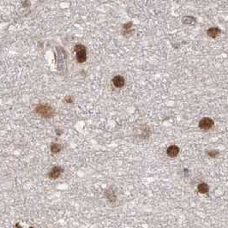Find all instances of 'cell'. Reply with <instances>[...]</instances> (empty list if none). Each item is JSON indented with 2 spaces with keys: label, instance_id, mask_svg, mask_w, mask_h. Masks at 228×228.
<instances>
[{
  "label": "cell",
  "instance_id": "obj_1",
  "mask_svg": "<svg viewBox=\"0 0 228 228\" xmlns=\"http://www.w3.org/2000/svg\"><path fill=\"white\" fill-rule=\"evenodd\" d=\"M34 111H35V113H37L38 115H40L42 118H45V119H51L55 114L54 109L48 104L38 105L35 107Z\"/></svg>",
  "mask_w": 228,
  "mask_h": 228
},
{
  "label": "cell",
  "instance_id": "obj_2",
  "mask_svg": "<svg viewBox=\"0 0 228 228\" xmlns=\"http://www.w3.org/2000/svg\"><path fill=\"white\" fill-rule=\"evenodd\" d=\"M74 51L76 52V59L78 63H85L87 61V48L85 46L78 44L75 46Z\"/></svg>",
  "mask_w": 228,
  "mask_h": 228
},
{
  "label": "cell",
  "instance_id": "obj_3",
  "mask_svg": "<svg viewBox=\"0 0 228 228\" xmlns=\"http://www.w3.org/2000/svg\"><path fill=\"white\" fill-rule=\"evenodd\" d=\"M64 172V169L63 167H61L59 166H56L54 167L51 169V171L48 173V177H49L51 179H59L60 177V175L63 173Z\"/></svg>",
  "mask_w": 228,
  "mask_h": 228
},
{
  "label": "cell",
  "instance_id": "obj_4",
  "mask_svg": "<svg viewBox=\"0 0 228 228\" xmlns=\"http://www.w3.org/2000/svg\"><path fill=\"white\" fill-rule=\"evenodd\" d=\"M214 121L209 118H204L202 119L200 123H199V127L202 129H204V130H207V129H211L213 126H214Z\"/></svg>",
  "mask_w": 228,
  "mask_h": 228
},
{
  "label": "cell",
  "instance_id": "obj_5",
  "mask_svg": "<svg viewBox=\"0 0 228 228\" xmlns=\"http://www.w3.org/2000/svg\"><path fill=\"white\" fill-rule=\"evenodd\" d=\"M124 83H125V80L121 76H116L112 79V84L116 88H122V87H124Z\"/></svg>",
  "mask_w": 228,
  "mask_h": 228
},
{
  "label": "cell",
  "instance_id": "obj_6",
  "mask_svg": "<svg viewBox=\"0 0 228 228\" xmlns=\"http://www.w3.org/2000/svg\"><path fill=\"white\" fill-rule=\"evenodd\" d=\"M167 153L168 156L172 157V158H174V157H176V156L179 154V147H177L176 145H172V146H170L168 149H167Z\"/></svg>",
  "mask_w": 228,
  "mask_h": 228
},
{
  "label": "cell",
  "instance_id": "obj_7",
  "mask_svg": "<svg viewBox=\"0 0 228 228\" xmlns=\"http://www.w3.org/2000/svg\"><path fill=\"white\" fill-rule=\"evenodd\" d=\"M51 152L52 154H59L60 151L63 149V146L60 143H57V142H53L51 144Z\"/></svg>",
  "mask_w": 228,
  "mask_h": 228
},
{
  "label": "cell",
  "instance_id": "obj_8",
  "mask_svg": "<svg viewBox=\"0 0 228 228\" xmlns=\"http://www.w3.org/2000/svg\"><path fill=\"white\" fill-rule=\"evenodd\" d=\"M220 33V29L219 28H211L207 31L208 36L212 37V38H215L219 35V34Z\"/></svg>",
  "mask_w": 228,
  "mask_h": 228
},
{
  "label": "cell",
  "instance_id": "obj_9",
  "mask_svg": "<svg viewBox=\"0 0 228 228\" xmlns=\"http://www.w3.org/2000/svg\"><path fill=\"white\" fill-rule=\"evenodd\" d=\"M198 191L202 194H206L208 192V186L205 183H202L198 185Z\"/></svg>",
  "mask_w": 228,
  "mask_h": 228
},
{
  "label": "cell",
  "instance_id": "obj_10",
  "mask_svg": "<svg viewBox=\"0 0 228 228\" xmlns=\"http://www.w3.org/2000/svg\"><path fill=\"white\" fill-rule=\"evenodd\" d=\"M106 197L108 198L110 202H115V200H116V196H115V193L112 191V190H107L106 192Z\"/></svg>",
  "mask_w": 228,
  "mask_h": 228
},
{
  "label": "cell",
  "instance_id": "obj_11",
  "mask_svg": "<svg viewBox=\"0 0 228 228\" xmlns=\"http://www.w3.org/2000/svg\"><path fill=\"white\" fill-rule=\"evenodd\" d=\"M64 101H65L66 103L72 104V103L74 102V98H73V96H71V95H67V96L64 98Z\"/></svg>",
  "mask_w": 228,
  "mask_h": 228
},
{
  "label": "cell",
  "instance_id": "obj_12",
  "mask_svg": "<svg viewBox=\"0 0 228 228\" xmlns=\"http://www.w3.org/2000/svg\"><path fill=\"white\" fill-rule=\"evenodd\" d=\"M208 154L211 157H215L216 155L219 154V152L218 151H210V152H208Z\"/></svg>",
  "mask_w": 228,
  "mask_h": 228
},
{
  "label": "cell",
  "instance_id": "obj_13",
  "mask_svg": "<svg viewBox=\"0 0 228 228\" xmlns=\"http://www.w3.org/2000/svg\"><path fill=\"white\" fill-rule=\"evenodd\" d=\"M56 133H57V135H58V136H60V135L62 134V130L59 131V129H56Z\"/></svg>",
  "mask_w": 228,
  "mask_h": 228
},
{
  "label": "cell",
  "instance_id": "obj_14",
  "mask_svg": "<svg viewBox=\"0 0 228 228\" xmlns=\"http://www.w3.org/2000/svg\"><path fill=\"white\" fill-rule=\"evenodd\" d=\"M15 228H22V227H21L20 224H19V223H16V227H15Z\"/></svg>",
  "mask_w": 228,
  "mask_h": 228
},
{
  "label": "cell",
  "instance_id": "obj_15",
  "mask_svg": "<svg viewBox=\"0 0 228 228\" xmlns=\"http://www.w3.org/2000/svg\"><path fill=\"white\" fill-rule=\"evenodd\" d=\"M30 228H34V227H30Z\"/></svg>",
  "mask_w": 228,
  "mask_h": 228
}]
</instances>
